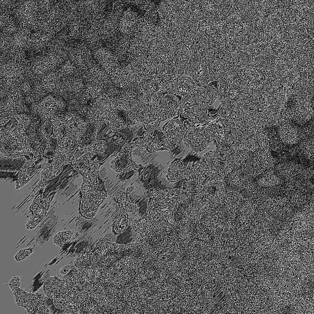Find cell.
<instances>
[{"label": "cell", "instance_id": "6da1fadb", "mask_svg": "<svg viewBox=\"0 0 314 314\" xmlns=\"http://www.w3.org/2000/svg\"><path fill=\"white\" fill-rule=\"evenodd\" d=\"M66 106L65 101L50 95L30 106L31 116L40 117L42 122L49 123L52 117L64 114Z\"/></svg>", "mask_w": 314, "mask_h": 314}, {"label": "cell", "instance_id": "7a4b0ae2", "mask_svg": "<svg viewBox=\"0 0 314 314\" xmlns=\"http://www.w3.org/2000/svg\"><path fill=\"white\" fill-rule=\"evenodd\" d=\"M26 63L7 62L0 64V85L11 90L19 86L26 77Z\"/></svg>", "mask_w": 314, "mask_h": 314}, {"label": "cell", "instance_id": "3957f363", "mask_svg": "<svg viewBox=\"0 0 314 314\" xmlns=\"http://www.w3.org/2000/svg\"><path fill=\"white\" fill-rule=\"evenodd\" d=\"M0 113H5L13 118L16 114L31 115L30 108L26 105L23 93L19 86L12 88L7 98L0 101Z\"/></svg>", "mask_w": 314, "mask_h": 314}, {"label": "cell", "instance_id": "277c9868", "mask_svg": "<svg viewBox=\"0 0 314 314\" xmlns=\"http://www.w3.org/2000/svg\"><path fill=\"white\" fill-rule=\"evenodd\" d=\"M0 152L8 157L16 158L29 153L16 136L13 128H2L0 131Z\"/></svg>", "mask_w": 314, "mask_h": 314}, {"label": "cell", "instance_id": "5b68a950", "mask_svg": "<svg viewBox=\"0 0 314 314\" xmlns=\"http://www.w3.org/2000/svg\"><path fill=\"white\" fill-rule=\"evenodd\" d=\"M86 87V82L79 76L63 78L57 90L51 95L66 102L73 97L83 95Z\"/></svg>", "mask_w": 314, "mask_h": 314}, {"label": "cell", "instance_id": "8992f818", "mask_svg": "<svg viewBox=\"0 0 314 314\" xmlns=\"http://www.w3.org/2000/svg\"><path fill=\"white\" fill-rule=\"evenodd\" d=\"M68 60L81 72L86 71L95 61L93 52L90 46L81 42L73 43L70 46Z\"/></svg>", "mask_w": 314, "mask_h": 314}, {"label": "cell", "instance_id": "52a82bcc", "mask_svg": "<svg viewBox=\"0 0 314 314\" xmlns=\"http://www.w3.org/2000/svg\"><path fill=\"white\" fill-rule=\"evenodd\" d=\"M38 13L37 1H18L15 17L20 26L34 31L37 25Z\"/></svg>", "mask_w": 314, "mask_h": 314}, {"label": "cell", "instance_id": "ba28073f", "mask_svg": "<svg viewBox=\"0 0 314 314\" xmlns=\"http://www.w3.org/2000/svg\"><path fill=\"white\" fill-rule=\"evenodd\" d=\"M64 134L77 142L83 137L89 124L80 116L72 113L62 114Z\"/></svg>", "mask_w": 314, "mask_h": 314}, {"label": "cell", "instance_id": "9c48e42d", "mask_svg": "<svg viewBox=\"0 0 314 314\" xmlns=\"http://www.w3.org/2000/svg\"><path fill=\"white\" fill-rule=\"evenodd\" d=\"M133 149L131 143H125L118 155L111 161V169L119 173H127L132 170H138L141 166L137 165L133 160Z\"/></svg>", "mask_w": 314, "mask_h": 314}, {"label": "cell", "instance_id": "30bf717a", "mask_svg": "<svg viewBox=\"0 0 314 314\" xmlns=\"http://www.w3.org/2000/svg\"><path fill=\"white\" fill-rule=\"evenodd\" d=\"M54 36L42 31L32 32L25 50L26 58L36 57L45 51Z\"/></svg>", "mask_w": 314, "mask_h": 314}, {"label": "cell", "instance_id": "8fae6325", "mask_svg": "<svg viewBox=\"0 0 314 314\" xmlns=\"http://www.w3.org/2000/svg\"><path fill=\"white\" fill-rule=\"evenodd\" d=\"M93 56L96 62L110 75V77L113 76L120 67L118 58L113 52L103 47L94 51Z\"/></svg>", "mask_w": 314, "mask_h": 314}, {"label": "cell", "instance_id": "7c38bea8", "mask_svg": "<svg viewBox=\"0 0 314 314\" xmlns=\"http://www.w3.org/2000/svg\"><path fill=\"white\" fill-rule=\"evenodd\" d=\"M82 78L86 83H93L100 85L104 87L110 84L112 80L107 72L104 71L96 61L91 64L86 71L82 73Z\"/></svg>", "mask_w": 314, "mask_h": 314}, {"label": "cell", "instance_id": "4fadbf2b", "mask_svg": "<svg viewBox=\"0 0 314 314\" xmlns=\"http://www.w3.org/2000/svg\"><path fill=\"white\" fill-rule=\"evenodd\" d=\"M140 16L133 9L128 8L123 14L119 24L120 33L123 35L134 34L138 26Z\"/></svg>", "mask_w": 314, "mask_h": 314}, {"label": "cell", "instance_id": "5bb4252c", "mask_svg": "<svg viewBox=\"0 0 314 314\" xmlns=\"http://www.w3.org/2000/svg\"><path fill=\"white\" fill-rule=\"evenodd\" d=\"M20 25L15 17L6 11H0V33L13 37Z\"/></svg>", "mask_w": 314, "mask_h": 314}, {"label": "cell", "instance_id": "9a60e30c", "mask_svg": "<svg viewBox=\"0 0 314 314\" xmlns=\"http://www.w3.org/2000/svg\"><path fill=\"white\" fill-rule=\"evenodd\" d=\"M99 205L89 194H82L80 213L84 219H91L96 216Z\"/></svg>", "mask_w": 314, "mask_h": 314}, {"label": "cell", "instance_id": "2e32d148", "mask_svg": "<svg viewBox=\"0 0 314 314\" xmlns=\"http://www.w3.org/2000/svg\"><path fill=\"white\" fill-rule=\"evenodd\" d=\"M87 26V21L81 15L73 20L67 26L69 37L73 42H81Z\"/></svg>", "mask_w": 314, "mask_h": 314}, {"label": "cell", "instance_id": "e0dca14e", "mask_svg": "<svg viewBox=\"0 0 314 314\" xmlns=\"http://www.w3.org/2000/svg\"><path fill=\"white\" fill-rule=\"evenodd\" d=\"M31 34V29L20 25L18 30L12 37L11 49L25 51Z\"/></svg>", "mask_w": 314, "mask_h": 314}, {"label": "cell", "instance_id": "ac0fdd59", "mask_svg": "<svg viewBox=\"0 0 314 314\" xmlns=\"http://www.w3.org/2000/svg\"><path fill=\"white\" fill-rule=\"evenodd\" d=\"M93 156L94 155L92 154L86 153L83 156L73 160L71 165L76 171L81 175L82 177H86L90 171L91 163L92 162V158Z\"/></svg>", "mask_w": 314, "mask_h": 314}, {"label": "cell", "instance_id": "d6986e66", "mask_svg": "<svg viewBox=\"0 0 314 314\" xmlns=\"http://www.w3.org/2000/svg\"><path fill=\"white\" fill-rule=\"evenodd\" d=\"M61 78L59 73L56 71L52 72L43 76L41 82L42 86L49 95H52L60 86Z\"/></svg>", "mask_w": 314, "mask_h": 314}, {"label": "cell", "instance_id": "ffe728a7", "mask_svg": "<svg viewBox=\"0 0 314 314\" xmlns=\"http://www.w3.org/2000/svg\"><path fill=\"white\" fill-rule=\"evenodd\" d=\"M186 168L183 161L176 159L169 167L167 178L171 183H176L186 178Z\"/></svg>", "mask_w": 314, "mask_h": 314}, {"label": "cell", "instance_id": "44dd1931", "mask_svg": "<svg viewBox=\"0 0 314 314\" xmlns=\"http://www.w3.org/2000/svg\"><path fill=\"white\" fill-rule=\"evenodd\" d=\"M53 197H54V195L46 199L45 201H43L42 207L33 214V217L28 221L26 224V228L28 230H33L36 228L37 226L45 218Z\"/></svg>", "mask_w": 314, "mask_h": 314}, {"label": "cell", "instance_id": "7402d4cb", "mask_svg": "<svg viewBox=\"0 0 314 314\" xmlns=\"http://www.w3.org/2000/svg\"><path fill=\"white\" fill-rule=\"evenodd\" d=\"M116 200L120 206V209L124 210L126 213H136L139 210L138 204L135 203L128 197L125 192H120L116 196Z\"/></svg>", "mask_w": 314, "mask_h": 314}, {"label": "cell", "instance_id": "603a6c76", "mask_svg": "<svg viewBox=\"0 0 314 314\" xmlns=\"http://www.w3.org/2000/svg\"><path fill=\"white\" fill-rule=\"evenodd\" d=\"M61 79L79 76L82 78V73L69 60H67L57 69Z\"/></svg>", "mask_w": 314, "mask_h": 314}, {"label": "cell", "instance_id": "cb8c5ba5", "mask_svg": "<svg viewBox=\"0 0 314 314\" xmlns=\"http://www.w3.org/2000/svg\"><path fill=\"white\" fill-rule=\"evenodd\" d=\"M53 128V136L57 139V142L63 138L64 136V126L63 124L62 114L54 116L50 119Z\"/></svg>", "mask_w": 314, "mask_h": 314}, {"label": "cell", "instance_id": "d4e9b609", "mask_svg": "<svg viewBox=\"0 0 314 314\" xmlns=\"http://www.w3.org/2000/svg\"><path fill=\"white\" fill-rule=\"evenodd\" d=\"M107 143L104 140L96 139L92 145L83 149L85 153H90L95 155L105 153L107 151Z\"/></svg>", "mask_w": 314, "mask_h": 314}, {"label": "cell", "instance_id": "484cf974", "mask_svg": "<svg viewBox=\"0 0 314 314\" xmlns=\"http://www.w3.org/2000/svg\"><path fill=\"white\" fill-rule=\"evenodd\" d=\"M128 216L124 210L120 209L118 220L114 225V230L116 234H122L127 230L128 227Z\"/></svg>", "mask_w": 314, "mask_h": 314}, {"label": "cell", "instance_id": "4316f807", "mask_svg": "<svg viewBox=\"0 0 314 314\" xmlns=\"http://www.w3.org/2000/svg\"><path fill=\"white\" fill-rule=\"evenodd\" d=\"M63 166L61 167L60 168H55L54 166L52 165V163H49L43 170L42 172V180L49 182L54 180L57 176L59 175L61 171H62Z\"/></svg>", "mask_w": 314, "mask_h": 314}, {"label": "cell", "instance_id": "83f0119b", "mask_svg": "<svg viewBox=\"0 0 314 314\" xmlns=\"http://www.w3.org/2000/svg\"><path fill=\"white\" fill-rule=\"evenodd\" d=\"M73 235V233L72 231H63L58 232L55 236L53 241L55 245L63 247L66 243L68 242Z\"/></svg>", "mask_w": 314, "mask_h": 314}, {"label": "cell", "instance_id": "f1b7e54d", "mask_svg": "<svg viewBox=\"0 0 314 314\" xmlns=\"http://www.w3.org/2000/svg\"><path fill=\"white\" fill-rule=\"evenodd\" d=\"M13 119H15L17 125L24 128L26 130L30 127L33 116L26 114H16L13 115Z\"/></svg>", "mask_w": 314, "mask_h": 314}, {"label": "cell", "instance_id": "f546056e", "mask_svg": "<svg viewBox=\"0 0 314 314\" xmlns=\"http://www.w3.org/2000/svg\"><path fill=\"white\" fill-rule=\"evenodd\" d=\"M0 53L5 54L10 51L12 48V37L7 34L0 33Z\"/></svg>", "mask_w": 314, "mask_h": 314}, {"label": "cell", "instance_id": "4dcf8cb0", "mask_svg": "<svg viewBox=\"0 0 314 314\" xmlns=\"http://www.w3.org/2000/svg\"><path fill=\"white\" fill-rule=\"evenodd\" d=\"M122 90L116 86L112 81L105 87L104 92L111 98L118 99L121 95Z\"/></svg>", "mask_w": 314, "mask_h": 314}, {"label": "cell", "instance_id": "1f68e13d", "mask_svg": "<svg viewBox=\"0 0 314 314\" xmlns=\"http://www.w3.org/2000/svg\"><path fill=\"white\" fill-rule=\"evenodd\" d=\"M40 13H46L48 12L54 5L55 1L48 0V1H37Z\"/></svg>", "mask_w": 314, "mask_h": 314}, {"label": "cell", "instance_id": "d6a6232c", "mask_svg": "<svg viewBox=\"0 0 314 314\" xmlns=\"http://www.w3.org/2000/svg\"><path fill=\"white\" fill-rule=\"evenodd\" d=\"M113 243L110 241V240L107 238L102 239L98 243V250L105 253L110 251L111 247H112Z\"/></svg>", "mask_w": 314, "mask_h": 314}, {"label": "cell", "instance_id": "836d02e7", "mask_svg": "<svg viewBox=\"0 0 314 314\" xmlns=\"http://www.w3.org/2000/svg\"><path fill=\"white\" fill-rule=\"evenodd\" d=\"M33 248L25 249L20 250L16 255L15 258L17 261H21L27 258L33 252Z\"/></svg>", "mask_w": 314, "mask_h": 314}, {"label": "cell", "instance_id": "e575fe53", "mask_svg": "<svg viewBox=\"0 0 314 314\" xmlns=\"http://www.w3.org/2000/svg\"><path fill=\"white\" fill-rule=\"evenodd\" d=\"M43 202L42 196L40 195L38 196V197L35 199V200L33 201V203L31 204L30 207L31 212L35 213L39 210L40 208L42 206Z\"/></svg>", "mask_w": 314, "mask_h": 314}, {"label": "cell", "instance_id": "d590c367", "mask_svg": "<svg viewBox=\"0 0 314 314\" xmlns=\"http://www.w3.org/2000/svg\"><path fill=\"white\" fill-rule=\"evenodd\" d=\"M10 286L11 289L13 290V291L14 290L19 289L20 286V278L14 277L12 278L10 283Z\"/></svg>", "mask_w": 314, "mask_h": 314}, {"label": "cell", "instance_id": "8d00e7d4", "mask_svg": "<svg viewBox=\"0 0 314 314\" xmlns=\"http://www.w3.org/2000/svg\"><path fill=\"white\" fill-rule=\"evenodd\" d=\"M69 271H70V266H66L63 267V268L60 270V273L61 275H66L67 272H69Z\"/></svg>", "mask_w": 314, "mask_h": 314}, {"label": "cell", "instance_id": "74e56055", "mask_svg": "<svg viewBox=\"0 0 314 314\" xmlns=\"http://www.w3.org/2000/svg\"><path fill=\"white\" fill-rule=\"evenodd\" d=\"M134 189V187L133 186H130L126 189L125 193H127V195L130 194V193L133 192Z\"/></svg>", "mask_w": 314, "mask_h": 314}, {"label": "cell", "instance_id": "f35d334b", "mask_svg": "<svg viewBox=\"0 0 314 314\" xmlns=\"http://www.w3.org/2000/svg\"><path fill=\"white\" fill-rule=\"evenodd\" d=\"M48 182L45 181L41 180V181H40V182L39 183V184H38V187H42L45 186L47 184H48Z\"/></svg>", "mask_w": 314, "mask_h": 314}]
</instances>
